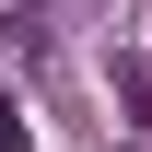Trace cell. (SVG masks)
Wrapping results in <instances>:
<instances>
[{"mask_svg":"<svg viewBox=\"0 0 152 152\" xmlns=\"http://www.w3.org/2000/svg\"><path fill=\"white\" fill-rule=\"evenodd\" d=\"M0 140H23V117H12V94H0Z\"/></svg>","mask_w":152,"mask_h":152,"instance_id":"cell-1","label":"cell"}]
</instances>
